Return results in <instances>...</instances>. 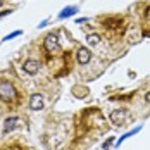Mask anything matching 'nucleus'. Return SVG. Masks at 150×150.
I'll return each mask as SVG.
<instances>
[{"mask_svg": "<svg viewBox=\"0 0 150 150\" xmlns=\"http://www.w3.org/2000/svg\"><path fill=\"white\" fill-rule=\"evenodd\" d=\"M140 129H142V126H136V128H133V129H131V131H128V133H126V135H122L119 138V140H117V145H119V143H122V142H124V140H128V138H129V136H133V135H136V133H138V131H140Z\"/></svg>", "mask_w": 150, "mask_h": 150, "instance_id": "nucleus-10", "label": "nucleus"}, {"mask_svg": "<svg viewBox=\"0 0 150 150\" xmlns=\"http://www.w3.org/2000/svg\"><path fill=\"white\" fill-rule=\"evenodd\" d=\"M145 100H147V102H149V104H150V91H149V93H147V95H145Z\"/></svg>", "mask_w": 150, "mask_h": 150, "instance_id": "nucleus-16", "label": "nucleus"}, {"mask_svg": "<svg viewBox=\"0 0 150 150\" xmlns=\"http://www.w3.org/2000/svg\"><path fill=\"white\" fill-rule=\"evenodd\" d=\"M43 48L47 50V54L54 55V54H59L60 52V43H59V36L55 33H48L43 40Z\"/></svg>", "mask_w": 150, "mask_h": 150, "instance_id": "nucleus-2", "label": "nucleus"}, {"mask_svg": "<svg viewBox=\"0 0 150 150\" xmlns=\"http://www.w3.org/2000/svg\"><path fill=\"white\" fill-rule=\"evenodd\" d=\"M17 117H7V119H5V122H4V133H5V135H7V133H11V131H12V129H14L16 126H17Z\"/></svg>", "mask_w": 150, "mask_h": 150, "instance_id": "nucleus-8", "label": "nucleus"}, {"mask_svg": "<svg viewBox=\"0 0 150 150\" xmlns=\"http://www.w3.org/2000/svg\"><path fill=\"white\" fill-rule=\"evenodd\" d=\"M76 11H78L76 7H66V9H64V11H62V12L59 14V17H62V19H64V17H69V16L74 14Z\"/></svg>", "mask_w": 150, "mask_h": 150, "instance_id": "nucleus-11", "label": "nucleus"}, {"mask_svg": "<svg viewBox=\"0 0 150 150\" xmlns=\"http://www.w3.org/2000/svg\"><path fill=\"white\" fill-rule=\"evenodd\" d=\"M109 117H110V121L116 126H121V124H124L126 119H128V110L126 109H116V110H112L109 114Z\"/></svg>", "mask_w": 150, "mask_h": 150, "instance_id": "nucleus-4", "label": "nucleus"}, {"mask_svg": "<svg viewBox=\"0 0 150 150\" xmlns=\"http://www.w3.org/2000/svg\"><path fill=\"white\" fill-rule=\"evenodd\" d=\"M143 19H145V24L149 26L150 24V5L147 7V11H145V14H143Z\"/></svg>", "mask_w": 150, "mask_h": 150, "instance_id": "nucleus-12", "label": "nucleus"}, {"mask_svg": "<svg viewBox=\"0 0 150 150\" xmlns=\"http://www.w3.org/2000/svg\"><path fill=\"white\" fill-rule=\"evenodd\" d=\"M11 12H12V11H11V9H7V11H4V12L0 14V17H4V16H9Z\"/></svg>", "mask_w": 150, "mask_h": 150, "instance_id": "nucleus-15", "label": "nucleus"}, {"mask_svg": "<svg viewBox=\"0 0 150 150\" xmlns=\"http://www.w3.org/2000/svg\"><path fill=\"white\" fill-rule=\"evenodd\" d=\"M86 42H88V45L97 47V45H100V36H98L97 33H91V35L86 36Z\"/></svg>", "mask_w": 150, "mask_h": 150, "instance_id": "nucleus-9", "label": "nucleus"}, {"mask_svg": "<svg viewBox=\"0 0 150 150\" xmlns=\"http://www.w3.org/2000/svg\"><path fill=\"white\" fill-rule=\"evenodd\" d=\"M40 69H42V62L36 59H26L24 60V64H23V71L26 73V74H36V73H40Z\"/></svg>", "mask_w": 150, "mask_h": 150, "instance_id": "nucleus-3", "label": "nucleus"}, {"mask_svg": "<svg viewBox=\"0 0 150 150\" xmlns=\"http://www.w3.org/2000/svg\"><path fill=\"white\" fill-rule=\"evenodd\" d=\"M43 95H40V93H33L30 98V109L31 110H42L43 109Z\"/></svg>", "mask_w": 150, "mask_h": 150, "instance_id": "nucleus-7", "label": "nucleus"}, {"mask_svg": "<svg viewBox=\"0 0 150 150\" xmlns=\"http://www.w3.org/2000/svg\"><path fill=\"white\" fill-rule=\"evenodd\" d=\"M2 4H4V0H0V5H2Z\"/></svg>", "mask_w": 150, "mask_h": 150, "instance_id": "nucleus-17", "label": "nucleus"}, {"mask_svg": "<svg viewBox=\"0 0 150 150\" xmlns=\"http://www.w3.org/2000/svg\"><path fill=\"white\" fill-rule=\"evenodd\" d=\"M21 35V31H14V33H11V35H7L2 42H7V40H12V38H16V36H19Z\"/></svg>", "mask_w": 150, "mask_h": 150, "instance_id": "nucleus-13", "label": "nucleus"}, {"mask_svg": "<svg viewBox=\"0 0 150 150\" xmlns=\"http://www.w3.org/2000/svg\"><path fill=\"white\" fill-rule=\"evenodd\" d=\"M110 145H112V138H109V140H107V142L104 143V149H109Z\"/></svg>", "mask_w": 150, "mask_h": 150, "instance_id": "nucleus-14", "label": "nucleus"}, {"mask_svg": "<svg viewBox=\"0 0 150 150\" xmlns=\"http://www.w3.org/2000/svg\"><path fill=\"white\" fill-rule=\"evenodd\" d=\"M76 59H78V62H79L81 66H86L91 60V52L88 48H85V47H79L78 52H76Z\"/></svg>", "mask_w": 150, "mask_h": 150, "instance_id": "nucleus-6", "label": "nucleus"}, {"mask_svg": "<svg viewBox=\"0 0 150 150\" xmlns=\"http://www.w3.org/2000/svg\"><path fill=\"white\" fill-rule=\"evenodd\" d=\"M17 97H19V93H17L14 85L7 79H0V100L11 104V102L17 100Z\"/></svg>", "mask_w": 150, "mask_h": 150, "instance_id": "nucleus-1", "label": "nucleus"}, {"mask_svg": "<svg viewBox=\"0 0 150 150\" xmlns=\"http://www.w3.org/2000/svg\"><path fill=\"white\" fill-rule=\"evenodd\" d=\"M105 30L109 31H124V19H121V17H109L107 21H105Z\"/></svg>", "mask_w": 150, "mask_h": 150, "instance_id": "nucleus-5", "label": "nucleus"}]
</instances>
